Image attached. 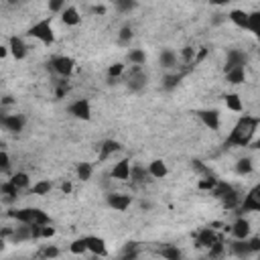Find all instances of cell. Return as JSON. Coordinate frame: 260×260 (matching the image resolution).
I'll return each instance as SVG.
<instances>
[{"label":"cell","mask_w":260,"mask_h":260,"mask_svg":"<svg viewBox=\"0 0 260 260\" xmlns=\"http://www.w3.org/2000/svg\"><path fill=\"white\" fill-rule=\"evenodd\" d=\"M126 59H128L130 65H134V67H142L146 63V53L142 49H132V51H128Z\"/></svg>","instance_id":"d6a6232c"},{"label":"cell","mask_w":260,"mask_h":260,"mask_svg":"<svg viewBox=\"0 0 260 260\" xmlns=\"http://www.w3.org/2000/svg\"><path fill=\"white\" fill-rule=\"evenodd\" d=\"M124 71H126V65H124V63H120V61H118V63H112L110 67H108V81L116 83V79L122 77Z\"/></svg>","instance_id":"e575fe53"},{"label":"cell","mask_w":260,"mask_h":260,"mask_svg":"<svg viewBox=\"0 0 260 260\" xmlns=\"http://www.w3.org/2000/svg\"><path fill=\"white\" fill-rule=\"evenodd\" d=\"M69 252L75 254V256H81V254L88 252V248H85V242H83V238H77V240H73V242L69 244Z\"/></svg>","instance_id":"60d3db41"},{"label":"cell","mask_w":260,"mask_h":260,"mask_svg":"<svg viewBox=\"0 0 260 260\" xmlns=\"http://www.w3.org/2000/svg\"><path fill=\"white\" fill-rule=\"evenodd\" d=\"M55 236V228L49 224V226H41V232H39V238H53Z\"/></svg>","instance_id":"681fc988"},{"label":"cell","mask_w":260,"mask_h":260,"mask_svg":"<svg viewBox=\"0 0 260 260\" xmlns=\"http://www.w3.org/2000/svg\"><path fill=\"white\" fill-rule=\"evenodd\" d=\"M29 37L41 41L43 45H47L51 47L53 43H55V31H53V25H51V20L49 18H43V20H37V23L29 29Z\"/></svg>","instance_id":"277c9868"},{"label":"cell","mask_w":260,"mask_h":260,"mask_svg":"<svg viewBox=\"0 0 260 260\" xmlns=\"http://www.w3.org/2000/svg\"><path fill=\"white\" fill-rule=\"evenodd\" d=\"M195 116L199 118V122H201L205 128L213 130V132H218L220 126H222V120H220V112H218V110H197V112H195Z\"/></svg>","instance_id":"7c38bea8"},{"label":"cell","mask_w":260,"mask_h":260,"mask_svg":"<svg viewBox=\"0 0 260 260\" xmlns=\"http://www.w3.org/2000/svg\"><path fill=\"white\" fill-rule=\"evenodd\" d=\"M65 6H67V4H65V0H51V2H49V12H63V8Z\"/></svg>","instance_id":"7dc6e473"},{"label":"cell","mask_w":260,"mask_h":260,"mask_svg":"<svg viewBox=\"0 0 260 260\" xmlns=\"http://www.w3.org/2000/svg\"><path fill=\"white\" fill-rule=\"evenodd\" d=\"M207 57V47H201V49H197L195 51V59H193V65H199L203 59Z\"/></svg>","instance_id":"f907efd6"},{"label":"cell","mask_w":260,"mask_h":260,"mask_svg":"<svg viewBox=\"0 0 260 260\" xmlns=\"http://www.w3.org/2000/svg\"><path fill=\"white\" fill-rule=\"evenodd\" d=\"M92 12H94V14H106V6L96 4V6H92Z\"/></svg>","instance_id":"11a10c76"},{"label":"cell","mask_w":260,"mask_h":260,"mask_svg":"<svg viewBox=\"0 0 260 260\" xmlns=\"http://www.w3.org/2000/svg\"><path fill=\"white\" fill-rule=\"evenodd\" d=\"M211 195L218 197L226 209H234V207L240 205V195H238V191L224 181H218V185L211 189Z\"/></svg>","instance_id":"3957f363"},{"label":"cell","mask_w":260,"mask_h":260,"mask_svg":"<svg viewBox=\"0 0 260 260\" xmlns=\"http://www.w3.org/2000/svg\"><path fill=\"white\" fill-rule=\"evenodd\" d=\"M10 171V155L6 150H0V173H8Z\"/></svg>","instance_id":"ee69618b"},{"label":"cell","mask_w":260,"mask_h":260,"mask_svg":"<svg viewBox=\"0 0 260 260\" xmlns=\"http://www.w3.org/2000/svg\"><path fill=\"white\" fill-rule=\"evenodd\" d=\"M18 191L20 189H27L29 185H31V177H29V173H25V171H18V173H14V175L8 179Z\"/></svg>","instance_id":"f546056e"},{"label":"cell","mask_w":260,"mask_h":260,"mask_svg":"<svg viewBox=\"0 0 260 260\" xmlns=\"http://www.w3.org/2000/svg\"><path fill=\"white\" fill-rule=\"evenodd\" d=\"M120 260H138V242H128L122 248Z\"/></svg>","instance_id":"d590c367"},{"label":"cell","mask_w":260,"mask_h":260,"mask_svg":"<svg viewBox=\"0 0 260 260\" xmlns=\"http://www.w3.org/2000/svg\"><path fill=\"white\" fill-rule=\"evenodd\" d=\"M199 260H207V258H199Z\"/></svg>","instance_id":"680465c9"},{"label":"cell","mask_w":260,"mask_h":260,"mask_svg":"<svg viewBox=\"0 0 260 260\" xmlns=\"http://www.w3.org/2000/svg\"><path fill=\"white\" fill-rule=\"evenodd\" d=\"M136 6H138L136 0H116V2H114V8H116L118 12H122V14L132 12Z\"/></svg>","instance_id":"f35d334b"},{"label":"cell","mask_w":260,"mask_h":260,"mask_svg":"<svg viewBox=\"0 0 260 260\" xmlns=\"http://www.w3.org/2000/svg\"><path fill=\"white\" fill-rule=\"evenodd\" d=\"M224 20H228V18H226V14H220V12H218V14H213V18H211V25H213V27H218V25H222V23H224Z\"/></svg>","instance_id":"816d5d0a"},{"label":"cell","mask_w":260,"mask_h":260,"mask_svg":"<svg viewBox=\"0 0 260 260\" xmlns=\"http://www.w3.org/2000/svg\"><path fill=\"white\" fill-rule=\"evenodd\" d=\"M8 55V47H4V45H0V59H4Z\"/></svg>","instance_id":"9f6ffc18"},{"label":"cell","mask_w":260,"mask_h":260,"mask_svg":"<svg viewBox=\"0 0 260 260\" xmlns=\"http://www.w3.org/2000/svg\"><path fill=\"white\" fill-rule=\"evenodd\" d=\"M226 81L232 85H240L246 81V67H234L226 73Z\"/></svg>","instance_id":"4316f807"},{"label":"cell","mask_w":260,"mask_h":260,"mask_svg":"<svg viewBox=\"0 0 260 260\" xmlns=\"http://www.w3.org/2000/svg\"><path fill=\"white\" fill-rule=\"evenodd\" d=\"M128 181H132L134 185H144V183H148V181H153V177L148 175L146 167L134 165V167H130V179H128Z\"/></svg>","instance_id":"44dd1931"},{"label":"cell","mask_w":260,"mask_h":260,"mask_svg":"<svg viewBox=\"0 0 260 260\" xmlns=\"http://www.w3.org/2000/svg\"><path fill=\"white\" fill-rule=\"evenodd\" d=\"M118 150H122V144L118 142V140H114V138H108V140H104L102 144H100V161H106L108 157H112L114 153H118Z\"/></svg>","instance_id":"603a6c76"},{"label":"cell","mask_w":260,"mask_h":260,"mask_svg":"<svg viewBox=\"0 0 260 260\" xmlns=\"http://www.w3.org/2000/svg\"><path fill=\"white\" fill-rule=\"evenodd\" d=\"M260 211V185H254L246 195L244 201H240V213Z\"/></svg>","instance_id":"9c48e42d"},{"label":"cell","mask_w":260,"mask_h":260,"mask_svg":"<svg viewBox=\"0 0 260 260\" xmlns=\"http://www.w3.org/2000/svg\"><path fill=\"white\" fill-rule=\"evenodd\" d=\"M25 124H27V118L23 114H6L2 122H0V128L10 134H20L25 130Z\"/></svg>","instance_id":"ba28073f"},{"label":"cell","mask_w":260,"mask_h":260,"mask_svg":"<svg viewBox=\"0 0 260 260\" xmlns=\"http://www.w3.org/2000/svg\"><path fill=\"white\" fill-rule=\"evenodd\" d=\"M195 47H191V45H185L183 49H181V59L187 63V65H193V59H195Z\"/></svg>","instance_id":"b9f144b4"},{"label":"cell","mask_w":260,"mask_h":260,"mask_svg":"<svg viewBox=\"0 0 260 260\" xmlns=\"http://www.w3.org/2000/svg\"><path fill=\"white\" fill-rule=\"evenodd\" d=\"M248 31L254 33V35L260 33V10L248 12Z\"/></svg>","instance_id":"ab89813d"},{"label":"cell","mask_w":260,"mask_h":260,"mask_svg":"<svg viewBox=\"0 0 260 260\" xmlns=\"http://www.w3.org/2000/svg\"><path fill=\"white\" fill-rule=\"evenodd\" d=\"M130 161L128 159H122V161H118L114 167H112V171H110V175H112V179H118V181H128L130 179Z\"/></svg>","instance_id":"d6986e66"},{"label":"cell","mask_w":260,"mask_h":260,"mask_svg":"<svg viewBox=\"0 0 260 260\" xmlns=\"http://www.w3.org/2000/svg\"><path fill=\"white\" fill-rule=\"evenodd\" d=\"M260 120L256 116H250V114H244L240 120L236 122L234 130L230 132V136L226 138V148H238V146H248L250 140L254 138L256 134V128H258Z\"/></svg>","instance_id":"6da1fadb"},{"label":"cell","mask_w":260,"mask_h":260,"mask_svg":"<svg viewBox=\"0 0 260 260\" xmlns=\"http://www.w3.org/2000/svg\"><path fill=\"white\" fill-rule=\"evenodd\" d=\"M132 39H134V29L130 25H122L120 31H118V45L128 47L130 43H132Z\"/></svg>","instance_id":"f1b7e54d"},{"label":"cell","mask_w":260,"mask_h":260,"mask_svg":"<svg viewBox=\"0 0 260 260\" xmlns=\"http://www.w3.org/2000/svg\"><path fill=\"white\" fill-rule=\"evenodd\" d=\"M10 220H16L18 224H27V226H49L51 218L39 209V207H23V209H10L8 213Z\"/></svg>","instance_id":"7a4b0ae2"},{"label":"cell","mask_w":260,"mask_h":260,"mask_svg":"<svg viewBox=\"0 0 260 260\" xmlns=\"http://www.w3.org/2000/svg\"><path fill=\"white\" fill-rule=\"evenodd\" d=\"M49 67H51L59 77L67 79V77L73 73V69H75V59L69 57V55H55V57H51V61H49Z\"/></svg>","instance_id":"5b68a950"},{"label":"cell","mask_w":260,"mask_h":260,"mask_svg":"<svg viewBox=\"0 0 260 260\" xmlns=\"http://www.w3.org/2000/svg\"><path fill=\"white\" fill-rule=\"evenodd\" d=\"M59 254H61V250H59L57 246H53V244H49V246L43 248V258H45V260H55Z\"/></svg>","instance_id":"7bdbcfd3"},{"label":"cell","mask_w":260,"mask_h":260,"mask_svg":"<svg viewBox=\"0 0 260 260\" xmlns=\"http://www.w3.org/2000/svg\"><path fill=\"white\" fill-rule=\"evenodd\" d=\"M209 254H207V260H220L224 254H226V244H224V240L222 238H218V240H215L209 248Z\"/></svg>","instance_id":"4dcf8cb0"},{"label":"cell","mask_w":260,"mask_h":260,"mask_svg":"<svg viewBox=\"0 0 260 260\" xmlns=\"http://www.w3.org/2000/svg\"><path fill=\"white\" fill-rule=\"evenodd\" d=\"M159 254L163 256V260H183V252H181V248L175 246V244H165V246L159 250Z\"/></svg>","instance_id":"d4e9b609"},{"label":"cell","mask_w":260,"mask_h":260,"mask_svg":"<svg viewBox=\"0 0 260 260\" xmlns=\"http://www.w3.org/2000/svg\"><path fill=\"white\" fill-rule=\"evenodd\" d=\"M230 232H232V236H234V240H248L250 232H252V226H250V222L244 218V215H240V218H238V220L232 224Z\"/></svg>","instance_id":"9a60e30c"},{"label":"cell","mask_w":260,"mask_h":260,"mask_svg":"<svg viewBox=\"0 0 260 260\" xmlns=\"http://www.w3.org/2000/svg\"><path fill=\"white\" fill-rule=\"evenodd\" d=\"M215 240H218V234H215L213 228H201L197 232V236H195V244L199 248H209Z\"/></svg>","instance_id":"e0dca14e"},{"label":"cell","mask_w":260,"mask_h":260,"mask_svg":"<svg viewBox=\"0 0 260 260\" xmlns=\"http://www.w3.org/2000/svg\"><path fill=\"white\" fill-rule=\"evenodd\" d=\"M0 195L4 197V201H14L18 197V189L10 181H4V183H0Z\"/></svg>","instance_id":"836d02e7"},{"label":"cell","mask_w":260,"mask_h":260,"mask_svg":"<svg viewBox=\"0 0 260 260\" xmlns=\"http://www.w3.org/2000/svg\"><path fill=\"white\" fill-rule=\"evenodd\" d=\"M248 248H250L252 254H258V252H260V236L248 238Z\"/></svg>","instance_id":"c3c4849f"},{"label":"cell","mask_w":260,"mask_h":260,"mask_svg":"<svg viewBox=\"0 0 260 260\" xmlns=\"http://www.w3.org/2000/svg\"><path fill=\"white\" fill-rule=\"evenodd\" d=\"M228 250L232 256L240 258V260H246L252 256V252L248 248V240H232V242H228Z\"/></svg>","instance_id":"2e32d148"},{"label":"cell","mask_w":260,"mask_h":260,"mask_svg":"<svg viewBox=\"0 0 260 260\" xmlns=\"http://www.w3.org/2000/svg\"><path fill=\"white\" fill-rule=\"evenodd\" d=\"M191 169H193V171H197L199 175H203V177H209V175H211V171H209L201 161H191Z\"/></svg>","instance_id":"f6af8a7d"},{"label":"cell","mask_w":260,"mask_h":260,"mask_svg":"<svg viewBox=\"0 0 260 260\" xmlns=\"http://www.w3.org/2000/svg\"><path fill=\"white\" fill-rule=\"evenodd\" d=\"M177 53L173 51V49H163L161 51V55H159V63H161V67H165V69H173L177 65Z\"/></svg>","instance_id":"cb8c5ba5"},{"label":"cell","mask_w":260,"mask_h":260,"mask_svg":"<svg viewBox=\"0 0 260 260\" xmlns=\"http://www.w3.org/2000/svg\"><path fill=\"white\" fill-rule=\"evenodd\" d=\"M67 112L75 118V120H83V122H88L92 120V104L88 98H79L75 102H71L67 106Z\"/></svg>","instance_id":"52a82bcc"},{"label":"cell","mask_w":260,"mask_h":260,"mask_svg":"<svg viewBox=\"0 0 260 260\" xmlns=\"http://www.w3.org/2000/svg\"><path fill=\"white\" fill-rule=\"evenodd\" d=\"M183 79V73H169L163 77V90L165 92H173L175 88H179V83Z\"/></svg>","instance_id":"1f68e13d"},{"label":"cell","mask_w":260,"mask_h":260,"mask_svg":"<svg viewBox=\"0 0 260 260\" xmlns=\"http://www.w3.org/2000/svg\"><path fill=\"white\" fill-rule=\"evenodd\" d=\"M59 16H61V20H63V25H67V27H77V25L81 23V14H79L77 6H73V4L65 6Z\"/></svg>","instance_id":"ac0fdd59"},{"label":"cell","mask_w":260,"mask_h":260,"mask_svg":"<svg viewBox=\"0 0 260 260\" xmlns=\"http://www.w3.org/2000/svg\"><path fill=\"white\" fill-rule=\"evenodd\" d=\"M146 171H148V175L153 177V179H165V177H167V173H169V167H167L165 161L155 159V161H150V163H148Z\"/></svg>","instance_id":"7402d4cb"},{"label":"cell","mask_w":260,"mask_h":260,"mask_svg":"<svg viewBox=\"0 0 260 260\" xmlns=\"http://www.w3.org/2000/svg\"><path fill=\"white\" fill-rule=\"evenodd\" d=\"M90 260H98V258H96V256H94V258H90Z\"/></svg>","instance_id":"6f0895ef"},{"label":"cell","mask_w":260,"mask_h":260,"mask_svg":"<svg viewBox=\"0 0 260 260\" xmlns=\"http://www.w3.org/2000/svg\"><path fill=\"white\" fill-rule=\"evenodd\" d=\"M106 203L114 211H126L130 205H132V197L126 193H110V195H106Z\"/></svg>","instance_id":"5bb4252c"},{"label":"cell","mask_w":260,"mask_h":260,"mask_svg":"<svg viewBox=\"0 0 260 260\" xmlns=\"http://www.w3.org/2000/svg\"><path fill=\"white\" fill-rule=\"evenodd\" d=\"M226 18L230 23H234L238 29H246L248 31V12L242 8H234L230 12H226Z\"/></svg>","instance_id":"ffe728a7"},{"label":"cell","mask_w":260,"mask_h":260,"mask_svg":"<svg viewBox=\"0 0 260 260\" xmlns=\"http://www.w3.org/2000/svg\"><path fill=\"white\" fill-rule=\"evenodd\" d=\"M75 173H77V179L79 181H90L92 179V173H94V167H92V163H79L77 169H75Z\"/></svg>","instance_id":"74e56055"},{"label":"cell","mask_w":260,"mask_h":260,"mask_svg":"<svg viewBox=\"0 0 260 260\" xmlns=\"http://www.w3.org/2000/svg\"><path fill=\"white\" fill-rule=\"evenodd\" d=\"M61 191H63V193H65V195H69V193H71V191H73V185H71V183H69V181H65V183H63V185H61Z\"/></svg>","instance_id":"f5cc1de1"},{"label":"cell","mask_w":260,"mask_h":260,"mask_svg":"<svg viewBox=\"0 0 260 260\" xmlns=\"http://www.w3.org/2000/svg\"><path fill=\"white\" fill-rule=\"evenodd\" d=\"M236 173L240 177H246V175H250V173L254 171V161L250 159V157H242V159H238L236 161Z\"/></svg>","instance_id":"484cf974"},{"label":"cell","mask_w":260,"mask_h":260,"mask_svg":"<svg viewBox=\"0 0 260 260\" xmlns=\"http://www.w3.org/2000/svg\"><path fill=\"white\" fill-rule=\"evenodd\" d=\"M215 185H218V179H215L213 175H209V177H203V179L199 181V189H207V191H211Z\"/></svg>","instance_id":"bcb514c9"},{"label":"cell","mask_w":260,"mask_h":260,"mask_svg":"<svg viewBox=\"0 0 260 260\" xmlns=\"http://www.w3.org/2000/svg\"><path fill=\"white\" fill-rule=\"evenodd\" d=\"M146 83H148V75L142 71V67H134L132 65V69H130L126 77V88L132 94H140L146 88Z\"/></svg>","instance_id":"8992f818"},{"label":"cell","mask_w":260,"mask_h":260,"mask_svg":"<svg viewBox=\"0 0 260 260\" xmlns=\"http://www.w3.org/2000/svg\"><path fill=\"white\" fill-rule=\"evenodd\" d=\"M8 55H12L14 61H23L27 59L29 55V47H27V43L23 37H18V35H12L8 39Z\"/></svg>","instance_id":"30bf717a"},{"label":"cell","mask_w":260,"mask_h":260,"mask_svg":"<svg viewBox=\"0 0 260 260\" xmlns=\"http://www.w3.org/2000/svg\"><path fill=\"white\" fill-rule=\"evenodd\" d=\"M83 242H85V248H88V252L94 254L96 258L108 256V246H106L104 238H100V236H83Z\"/></svg>","instance_id":"8fae6325"},{"label":"cell","mask_w":260,"mask_h":260,"mask_svg":"<svg viewBox=\"0 0 260 260\" xmlns=\"http://www.w3.org/2000/svg\"><path fill=\"white\" fill-rule=\"evenodd\" d=\"M248 63V55L240 49H230L226 55V65H224V73H228L234 67H246Z\"/></svg>","instance_id":"4fadbf2b"},{"label":"cell","mask_w":260,"mask_h":260,"mask_svg":"<svg viewBox=\"0 0 260 260\" xmlns=\"http://www.w3.org/2000/svg\"><path fill=\"white\" fill-rule=\"evenodd\" d=\"M224 102H226V108L232 112H244V102L238 94H226L224 96Z\"/></svg>","instance_id":"83f0119b"},{"label":"cell","mask_w":260,"mask_h":260,"mask_svg":"<svg viewBox=\"0 0 260 260\" xmlns=\"http://www.w3.org/2000/svg\"><path fill=\"white\" fill-rule=\"evenodd\" d=\"M53 189V183L49 179H41L37 181L33 187H31V193L33 195H49V191Z\"/></svg>","instance_id":"8d00e7d4"},{"label":"cell","mask_w":260,"mask_h":260,"mask_svg":"<svg viewBox=\"0 0 260 260\" xmlns=\"http://www.w3.org/2000/svg\"><path fill=\"white\" fill-rule=\"evenodd\" d=\"M14 104V98L12 96H4V98H0V106H10Z\"/></svg>","instance_id":"db71d44e"}]
</instances>
